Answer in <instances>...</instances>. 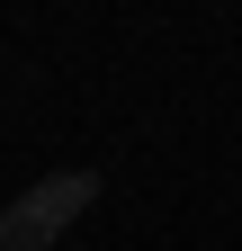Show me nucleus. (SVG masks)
Instances as JSON below:
<instances>
[{"label": "nucleus", "instance_id": "f257e3e1", "mask_svg": "<svg viewBox=\"0 0 242 251\" xmlns=\"http://www.w3.org/2000/svg\"><path fill=\"white\" fill-rule=\"evenodd\" d=\"M90 198H99V171H54V179H36L9 215H0V251H45Z\"/></svg>", "mask_w": 242, "mask_h": 251}]
</instances>
